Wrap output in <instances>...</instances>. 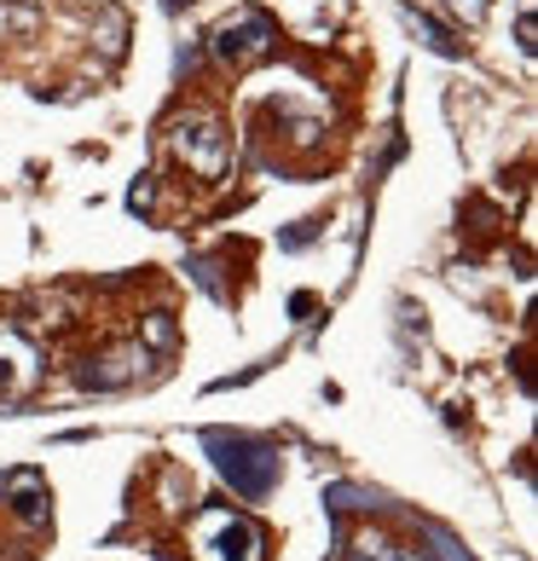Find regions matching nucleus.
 Returning <instances> with one entry per match:
<instances>
[{"label":"nucleus","instance_id":"nucleus-1","mask_svg":"<svg viewBox=\"0 0 538 561\" xmlns=\"http://www.w3.org/2000/svg\"><path fill=\"white\" fill-rule=\"evenodd\" d=\"M203 446H209L220 481L232 486L243 504H261V497L278 486V474H284V451H278L273 440H255V434L209 428V434H203Z\"/></svg>","mask_w":538,"mask_h":561},{"label":"nucleus","instance_id":"nucleus-2","mask_svg":"<svg viewBox=\"0 0 538 561\" xmlns=\"http://www.w3.org/2000/svg\"><path fill=\"white\" fill-rule=\"evenodd\" d=\"M266 556V538L261 527L250 522V515H238V510H197V522H192V561H261Z\"/></svg>","mask_w":538,"mask_h":561},{"label":"nucleus","instance_id":"nucleus-3","mask_svg":"<svg viewBox=\"0 0 538 561\" xmlns=\"http://www.w3.org/2000/svg\"><path fill=\"white\" fill-rule=\"evenodd\" d=\"M169 145L197 180H220L226 162H232V134H226V122L209 116V111H185L169 128Z\"/></svg>","mask_w":538,"mask_h":561},{"label":"nucleus","instance_id":"nucleus-4","mask_svg":"<svg viewBox=\"0 0 538 561\" xmlns=\"http://www.w3.org/2000/svg\"><path fill=\"white\" fill-rule=\"evenodd\" d=\"M273 41H278L273 18L255 12V7H243V12H232V18H226V24L215 30L209 47H215L220 65H255V58L273 53Z\"/></svg>","mask_w":538,"mask_h":561},{"label":"nucleus","instance_id":"nucleus-5","mask_svg":"<svg viewBox=\"0 0 538 561\" xmlns=\"http://www.w3.org/2000/svg\"><path fill=\"white\" fill-rule=\"evenodd\" d=\"M35 377H41V353L18 330H0V393H30Z\"/></svg>","mask_w":538,"mask_h":561},{"label":"nucleus","instance_id":"nucleus-6","mask_svg":"<svg viewBox=\"0 0 538 561\" xmlns=\"http://www.w3.org/2000/svg\"><path fill=\"white\" fill-rule=\"evenodd\" d=\"M0 492H12L18 497V515H24L30 527H47V486H41V474L35 469H18V474H7V481H0Z\"/></svg>","mask_w":538,"mask_h":561},{"label":"nucleus","instance_id":"nucleus-7","mask_svg":"<svg viewBox=\"0 0 538 561\" xmlns=\"http://www.w3.org/2000/svg\"><path fill=\"white\" fill-rule=\"evenodd\" d=\"M417 538L428 545V550H423V561H474V556L458 545V538H451L446 527H434V522H423V527H417Z\"/></svg>","mask_w":538,"mask_h":561},{"label":"nucleus","instance_id":"nucleus-8","mask_svg":"<svg viewBox=\"0 0 538 561\" xmlns=\"http://www.w3.org/2000/svg\"><path fill=\"white\" fill-rule=\"evenodd\" d=\"M405 18H411V30H417V35L428 41V47H434V53H458V41H451L440 24H434V18H423V12H405Z\"/></svg>","mask_w":538,"mask_h":561},{"label":"nucleus","instance_id":"nucleus-9","mask_svg":"<svg viewBox=\"0 0 538 561\" xmlns=\"http://www.w3.org/2000/svg\"><path fill=\"white\" fill-rule=\"evenodd\" d=\"M347 561H411V556H405V550H394V545H377V538H359Z\"/></svg>","mask_w":538,"mask_h":561},{"label":"nucleus","instance_id":"nucleus-10","mask_svg":"<svg viewBox=\"0 0 538 561\" xmlns=\"http://www.w3.org/2000/svg\"><path fill=\"white\" fill-rule=\"evenodd\" d=\"M145 336H151V347H174V324H169V313H151V319H145Z\"/></svg>","mask_w":538,"mask_h":561},{"label":"nucleus","instance_id":"nucleus-11","mask_svg":"<svg viewBox=\"0 0 538 561\" xmlns=\"http://www.w3.org/2000/svg\"><path fill=\"white\" fill-rule=\"evenodd\" d=\"M492 7V0H451V12H458V18H469V24H474V18H481Z\"/></svg>","mask_w":538,"mask_h":561},{"label":"nucleus","instance_id":"nucleus-12","mask_svg":"<svg viewBox=\"0 0 538 561\" xmlns=\"http://www.w3.org/2000/svg\"><path fill=\"white\" fill-rule=\"evenodd\" d=\"M128 203H134V209H151V174H145L134 192H128Z\"/></svg>","mask_w":538,"mask_h":561}]
</instances>
